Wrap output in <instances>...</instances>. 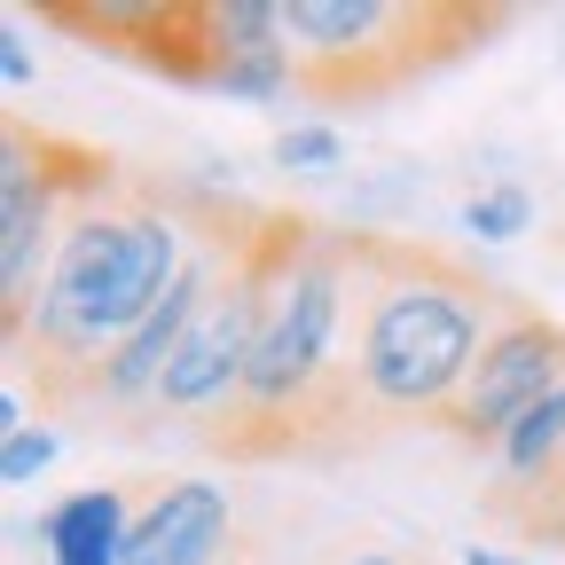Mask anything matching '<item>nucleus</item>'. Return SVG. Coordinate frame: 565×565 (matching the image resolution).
Listing matches in <instances>:
<instances>
[{
  "instance_id": "nucleus-3",
  "label": "nucleus",
  "mask_w": 565,
  "mask_h": 565,
  "mask_svg": "<svg viewBox=\"0 0 565 565\" xmlns=\"http://www.w3.org/2000/svg\"><path fill=\"white\" fill-rule=\"evenodd\" d=\"M487 32H503V9H471V0H291L282 9L299 95L353 110L401 95L408 79H433Z\"/></svg>"
},
{
  "instance_id": "nucleus-10",
  "label": "nucleus",
  "mask_w": 565,
  "mask_h": 565,
  "mask_svg": "<svg viewBox=\"0 0 565 565\" xmlns=\"http://www.w3.org/2000/svg\"><path fill=\"white\" fill-rule=\"evenodd\" d=\"M463 228H471L479 244H511V236H526V228H534V196H526L519 181L479 189V196L463 204Z\"/></svg>"
},
{
  "instance_id": "nucleus-11",
  "label": "nucleus",
  "mask_w": 565,
  "mask_h": 565,
  "mask_svg": "<svg viewBox=\"0 0 565 565\" xmlns=\"http://www.w3.org/2000/svg\"><path fill=\"white\" fill-rule=\"evenodd\" d=\"M275 166H291V173H338V166H345V141H338V126H322V118L282 126V134H275Z\"/></svg>"
},
{
  "instance_id": "nucleus-8",
  "label": "nucleus",
  "mask_w": 565,
  "mask_h": 565,
  "mask_svg": "<svg viewBox=\"0 0 565 565\" xmlns=\"http://www.w3.org/2000/svg\"><path fill=\"white\" fill-rule=\"evenodd\" d=\"M494 456H503V479H494V487H534V479L565 456V385H557L542 408H526V416L511 424V440L494 448Z\"/></svg>"
},
{
  "instance_id": "nucleus-6",
  "label": "nucleus",
  "mask_w": 565,
  "mask_h": 565,
  "mask_svg": "<svg viewBox=\"0 0 565 565\" xmlns=\"http://www.w3.org/2000/svg\"><path fill=\"white\" fill-rule=\"evenodd\" d=\"M228 526H236L228 487L181 479V487H166L158 503L134 519V534H126V565H212V557L228 550Z\"/></svg>"
},
{
  "instance_id": "nucleus-13",
  "label": "nucleus",
  "mask_w": 565,
  "mask_h": 565,
  "mask_svg": "<svg viewBox=\"0 0 565 565\" xmlns=\"http://www.w3.org/2000/svg\"><path fill=\"white\" fill-rule=\"evenodd\" d=\"M0 79H9V87H32V47H24V32H17V24L0 32Z\"/></svg>"
},
{
  "instance_id": "nucleus-5",
  "label": "nucleus",
  "mask_w": 565,
  "mask_h": 565,
  "mask_svg": "<svg viewBox=\"0 0 565 565\" xmlns=\"http://www.w3.org/2000/svg\"><path fill=\"white\" fill-rule=\"evenodd\" d=\"M557 385H565V322H550V315L519 307L503 330L487 338L471 385L456 393V408H448L440 424H448L456 440L503 448V440H511V424H519L526 408H542Z\"/></svg>"
},
{
  "instance_id": "nucleus-2",
  "label": "nucleus",
  "mask_w": 565,
  "mask_h": 565,
  "mask_svg": "<svg viewBox=\"0 0 565 565\" xmlns=\"http://www.w3.org/2000/svg\"><path fill=\"white\" fill-rule=\"evenodd\" d=\"M189 267L181 221L166 204H87L71 212L63 252L40 282L32 322L9 338L17 362L40 377L47 408H87L103 401V362L158 315L173 275Z\"/></svg>"
},
{
  "instance_id": "nucleus-4",
  "label": "nucleus",
  "mask_w": 565,
  "mask_h": 565,
  "mask_svg": "<svg viewBox=\"0 0 565 565\" xmlns=\"http://www.w3.org/2000/svg\"><path fill=\"white\" fill-rule=\"evenodd\" d=\"M110 189V158L79 150L63 134H32L9 126L0 134V315H9V338L32 322V291L55 267V228H63V204H103Z\"/></svg>"
},
{
  "instance_id": "nucleus-1",
  "label": "nucleus",
  "mask_w": 565,
  "mask_h": 565,
  "mask_svg": "<svg viewBox=\"0 0 565 565\" xmlns=\"http://www.w3.org/2000/svg\"><path fill=\"white\" fill-rule=\"evenodd\" d=\"M519 307L526 299L440 244L345 228V370L370 416H448Z\"/></svg>"
},
{
  "instance_id": "nucleus-14",
  "label": "nucleus",
  "mask_w": 565,
  "mask_h": 565,
  "mask_svg": "<svg viewBox=\"0 0 565 565\" xmlns=\"http://www.w3.org/2000/svg\"><path fill=\"white\" fill-rule=\"evenodd\" d=\"M463 565H534V557H511V550H479V542H471V550H463Z\"/></svg>"
},
{
  "instance_id": "nucleus-12",
  "label": "nucleus",
  "mask_w": 565,
  "mask_h": 565,
  "mask_svg": "<svg viewBox=\"0 0 565 565\" xmlns=\"http://www.w3.org/2000/svg\"><path fill=\"white\" fill-rule=\"evenodd\" d=\"M55 433H32V424H24V433H9V448H0V479H9V487H24V479H40L47 463H55Z\"/></svg>"
},
{
  "instance_id": "nucleus-9",
  "label": "nucleus",
  "mask_w": 565,
  "mask_h": 565,
  "mask_svg": "<svg viewBox=\"0 0 565 565\" xmlns=\"http://www.w3.org/2000/svg\"><path fill=\"white\" fill-rule=\"evenodd\" d=\"M487 519L519 526L526 542H565V456L534 487H487Z\"/></svg>"
},
{
  "instance_id": "nucleus-15",
  "label": "nucleus",
  "mask_w": 565,
  "mask_h": 565,
  "mask_svg": "<svg viewBox=\"0 0 565 565\" xmlns=\"http://www.w3.org/2000/svg\"><path fill=\"white\" fill-rule=\"evenodd\" d=\"M353 565H393V557H353Z\"/></svg>"
},
{
  "instance_id": "nucleus-7",
  "label": "nucleus",
  "mask_w": 565,
  "mask_h": 565,
  "mask_svg": "<svg viewBox=\"0 0 565 565\" xmlns=\"http://www.w3.org/2000/svg\"><path fill=\"white\" fill-rule=\"evenodd\" d=\"M126 494L118 487H79L63 494V503L47 511L40 542H47V565H126Z\"/></svg>"
}]
</instances>
